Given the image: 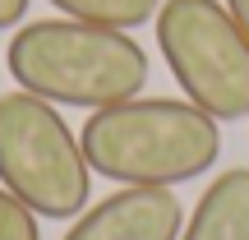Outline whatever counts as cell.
Returning a JSON list of instances; mask_svg holds the SVG:
<instances>
[{
    "instance_id": "6da1fadb",
    "label": "cell",
    "mask_w": 249,
    "mask_h": 240,
    "mask_svg": "<svg viewBox=\"0 0 249 240\" xmlns=\"http://www.w3.org/2000/svg\"><path fill=\"white\" fill-rule=\"evenodd\" d=\"M83 157L120 185H185L222 157V129L208 111L180 97H129L102 107L79 129Z\"/></svg>"
},
{
    "instance_id": "7a4b0ae2",
    "label": "cell",
    "mask_w": 249,
    "mask_h": 240,
    "mask_svg": "<svg viewBox=\"0 0 249 240\" xmlns=\"http://www.w3.org/2000/svg\"><path fill=\"white\" fill-rule=\"evenodd\" d=\"M14 83L51 107H116L148 88V51L120 28L83 18H37L9 37Z\"/></svg>"
},
{
    "instance_id": "3957f363",
    "label": "cell",
    "mask_w": 249,
    "mask_h": 240,
    "mask_svg": "<svg viewBox=\"0 0 249 240\" xmlns=\"http://www.w3.org/2000/svg\"><path fill=\"white\" fill-rule=\"evenodd\" d=\"M0 185L51 222L79 217L92 194V166L79 134L51 102L23 88L0 97Z\"/></svg>"
},
{
    "instance_id": "277c9868",
    "label": "cell",
    "mask_w": 249,
    "mask_h": 240,
    "mask_svg": "<svg viewBox=\"0 0 249 240\" xmlns=\"http://www.w3.org/2000/svg\"><path fill=\"white\" fill-rule=\"evenodd\" d=\"M157 46L198 111L217 125L249 116V37L222 0H161Z\"/></svg>"
},
{
    "instance_id": "5b68a950",
    "label": "cell",
    "mask_w": 249,
    "mask_h": 240,
    "mask_svg": "<svg viewBox=\"0 0 249 240\" xmlns=\"http://www.w3.org/2000/svg\"><path fill=\"white\" fill-rule=\"evenodd\" d=\"M185 208L171 189L157 185H124L111 199L83 208L65 240H180Z\"/></svg>"
},
{
    "instance_id": "8992f818",
    "label": "cell",
    "mask_w": 249,
    "mask_h": 240,
    "mask_svg": "<svg viewBox=\"0 0 249 240\" xmlns=\"http://www.w3.org/2000/svg\"><path fill=\"white\" fill-rule=\"evenodd\" d=\"M180 240H249V166H231L203 189Z\"/></svg>"
},
{
    "instance_id": "52a82bcc",
    "label": "cell",
    "mask_w": 249,
    "mask_h": 240,
    "mask_svg": "<svg viewBox=\"0 0 249 240\" xmlns=\"http://www.w3.org/2000/svg\"><path fill=\"white\" fill-rule=\"evenodd\" d=\"M65 18H83V23H102V28H143L157 18L161 0H51Z\"/></svg>"
},
{
    "instance_id": "ba28073f",
    "label": "cell",
    "mask_w": 249,
    "mask_h": 240,
    "mask_svg": "<svg viewBox=\"0 0 249 240\" xmlns=\"http://www.w3.org/2000/svg\"><path fill=\"white\" fill-rule=\"evenodd\" d=\"M0 240H42L37 213H33V208H23L5 185H0Z\"/></svg>"
},
{
    "instance_id": "9c48e42d",
    "label": "cell",
    "mask_w": 249,
    "mask_h": 240,
    "mask_svg": "<svg viewBox=\"0 0 249 240\" xmlns=\"http://www.w3.org/2000/svg\"><path fill=\"white\" fill-rule=\"evenodd\" d=\"M23 14H28V0H0V33L23 23Z\"/></svg>"
},
{
    "instance_id": "30bf717a",
    "label": "cell",
    "mask_w": 249,
    "mask_h": 240,
    "mask_svg": "<svg viewBox=\"0 0 249 240\" xmlns=\"http://www.w3.org/2000/svg\"><path fill=\"white\" fill-rule=\"evenodd\" d=\"M222 5L231 9V18H235V23H240V33L249 37V0H222Z\"/></svg>"
}]
</instances>
